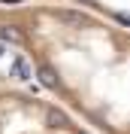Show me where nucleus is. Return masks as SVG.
<instances>
[{"label": "nucleus", "instance_id": "f257e3e1", "mask_svg": "<svg viewBox=\"0 0 130 134\" xmlns=\"http://www.w3.org/2000/svg\"><path fill=\"white\" fill-rule=\"evenodd\" d=\"M0 134H88V131L40 98L0 94Z\"/></svg>", "mask_w": 130, "mask_h": 134}]
</instances>
